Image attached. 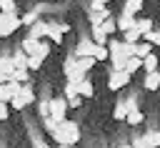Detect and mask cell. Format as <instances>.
Instances as JSON below:
<instances>
[{
    "label": "cell",
    "mask_w": 160,
    "mask_h": 148,
    "mask_svg": "<svg viewBox=\"0 0 160 148\" xmlns=\"http://www.w3.org/2000/svg\"><path fill=\"white\" fill-rule=\"evenodd\" d=\"M50 135L55 138L58 145H75V143L80 140V128H78L75 120H62V123L55 125V130H52Z\"/></svg>",
    "instance_id": "1"
},
{
    "label": "cell",
    "mask_w": 160,
    "mask_h": 148,
    "mask_svg": "<svg viewBox=\"0 0 160 148\" xmlns=\"http://www.w3.org/2000/svg\"><path fill=\"white\" fill-rule=\"evenodd\" d=\"M108 50H110V70H115V73H120V70H125V63H128V55H125V50H122V43L120 40H108Z\"/></svg>",
    "instance_id": "2"
},
{
    "label": "cell",
    "mask_w": 160,
    "mask_h": 148,
    "mask_svg": "<svg viewBox=\"0 0 160 148\" xmlns=\"http://www.w3.org/2000/svg\"><path fill=\"white\" fill-rule=\"evenodd\" d=\"M20 48L28 53V55H40L42 60L48 58V53H50V45H48V40H35V38H25L22 43H20Z\"/></svg>",
    "instance_id": "3"
},
{
    "label": "cell",
    "mask_w": 160,
    "mask_h": 148,
    "mask_svg": "<svg viewBox=\"0 0 160 148\" xmlns=\"http://www.w3.org/2000/svg\"><path fill=\"white\" fill-rule=\"evenodd\" d=\"M20 25H22V20H20L18 13H0V38L12 35Z\"/></svg>",
    "instance_id": "4"
},
{
    "label": "cell",
    "mask_w": 160,
    "mask_h": 148,
    "mask_svg": "<svg viewBox=\"0 0 160 148\" xmlns=\"http://www.w3.org/2000/svg\"><path fill=\"white\" fill-rule=\"evenodd\" d=\"M68 100H65V95L62 98H52L50 100V118L55 120V123H62V120H68L65 118V113H68Z\"/></svg>",
    "instance_id": "5"
},
{
    "label": "cell",
    "mask_w": 160,
    "mask_h": 148,
    "mask_svg": "<svg viewBox=\"0 0 160 148\" xmlns=\"http://www.w3.org/2000/svg\"><path fill=\"white\" fill-rule=\"evenodd\" d=\"M130 73L128 70H120V73H115V70H110V78H108V88L110 90H122L125 85H130Z\"/></svg>",
    "instance_id": "6"
},
{
    "label": "cell",
    "mask_w": 160,
    "mask_h": 148,
    "mask_svg": "<svg viewBox=\"0 0 160 148\" xmlns=\"http://www.w3.org/2000/svg\"><path fill=\"white\" fill-rule=\"evenodd\" d=\"M95 43H92V38H80L78 40V45H75V58H90V55H95Z\"/></svg>",
    "instance_id": "7"
},
{
    "label": "cell",
    "mask_w": 160,
    "mask_h": 148,
    "mask_svg": "<svg viewBox=\"0 0 160 148\" xmlns=\"http://www.w3.org/2000/svg\"><path fill=\"white\" fill-rule=\"evenodd\" d=\"M48 33H50V23H45V20H38L30 25V38H35V40H45Z\"/></svg>",
    "instance_id": "8"
},
{
    "label": "cell",
    "mask_w": 160,
    "mask_h": 148,
    "mask_svg": "<svg viewBox=\"0 0 160 148\" xmlns=\"http://www.w3.org/2000/svg\"><path fill=\"white\" fill-rule=\"evenodd\" d=\"M70 30V25L68 23H50V33H48V38L52 40V43H60L62 40V35Z\"/></svg>",
    "instance_id": "9"
},
{
    "label": "cell",
    "mask_w": 160,
    "mask_h": 148,
    "mask_svg": "<svg viewBox=\"0 0 160 148\" xmlns=\"http://www.w3.org/2000/svg\"><path fill=\"white\" fill-rule=\"evenodd\" d=\"M135 25H138V18H135V15L120 13V18H118V30H120V33H128V30L135 28Z\"/></svg>",
    "instance_id": "10"
},
{
    "label": "cell",
    "mask_w": 160,
    "mask_h": 148,
    "mask_svg": "<svg viewBox=\"0 0 160 148\" xmlns=\"http://www.w3.org/2000/svg\"><path fill=\"white\" fill-rule=\"evenodd\" d=\"M90 38H92V43H95V45H108V40H110L100 25H90Z\"/></svg>",
    "instance_id": "11"
},
{
    "label": "cell",
    "mask_w": 160,
    "mask_h": 148,
    "mask_svg": "<svg viewBox=\"0 0 160 148\" xmlns=\"http://www.w3.org/2000/svg\"><path fill=\"white\" fill-rule=\"evenodd\" d=\"M105 20H110V10H90V25H102Z\"/></svg>",
    "instance_id": "12"
},
{
    "label": "cell",
    "mask_w": 160,
    "mask_h": 148,
    "mask_svg": "<svg viewBox=\"0 0 160 148\" xmlns=\"http://www.w3.org/2000/svg\"><path fill=\"white\" fill-rule=\"evenodd\" d=\"M142 85H145V90H158V88H160V70L148 73L145 80H142Z\"/></svg>",
    "instance_id": "13"
},
{
    "label": "cell",
    "mask_w": 160,
    "mask_h": 148,
    "mask_svg": "<svg viewBox=\"0 0 160 148\" xmlns=\"http://www.w3.org/2000/svg\"><path fill=\"white\" fill-rule=\"evenodd\" d=\"M148 55H152V45L148 43V40H140L138 45H135V58H148Z\"/></svg>",
    "instance_id": "14"
},
{
    "label": "cell",
    "mask_w": 160,
    "mask_h": 148,
    "mask_svg": "<svg viewBox=\"0 0 160 148\" xmlns=\"http://www.w3.org/2000/svg\"><path fill=\"white\" fill-rule=\"evenodd\" d=\"M28 53L22 50V48H18L15 53H12V63H15V68H28Z\"/></svg>",
    "instance_id": "15"
},
{
    "label": "cell",
    "mask_w": 160,
    "mask_h": 148,
    "mask_svg": "<svg viewBox=\"0 0 160 148\" xmlns=\"http://www.w3.org/2000/svg\"><path fill=\"white\" fill-rule=\"evenodd\" d=\"M158 65H160V58H158V55H148V58H142V68H145V73H155Z\"/></svg>",
    "instance_id": "16"
},
{
    "label": "cell",
    "mask_w": 160,
    "mask_h": 148,
    "mask_svg": "<svg viewBox=\"0 0 160 148\" xmlns=\"http://www.w3.org/2000/svg\"><path fill=\"white\" fill-rule=\"evenodd\" d=\"M8 80H15V83H28V68H15L10 75H8Z\"/></svg>",
    "instance_id": "17"
},
{
    "label": "cell",
    "mask_w": 160,
    "mask_h": 148,
    "mask_svg": "<svg viewBox=\"0 0 160 148\" xmlns=\"http://www.w3.org/2000/svg\"><path fill=\"white\" fill-rule=\"evenodd\" d=\"M128 113H130V108H128V103H115V110H112V118L115 120H125L128 118Z\"/></svg>",
    "instance_id": "18"
},
{
    "label": "cell",
    "mask_w": 160,
    "mask_h": 148,
    "mask_svg": "<svg viewBox=\"0 0 160 148\" xmlns=\"http://www.w3.org/2000/svg\"><path fill=\"white\" fill-rule=\"evenodd\" d=\"M142 120H145V115H142V110H140V108L130 110V113H128V118H125V123H128V125H140Z\"/></svg>",
    "instance_id": "19"
},
{
    "label": "cell",
    "mask_w": 160,
    "mask_h": 148,
    "mask_svg": "<svg viewBox=\"0 0 160 148\" xmlns=\"http://www.w3.org/2000/svg\"><path fill=\"white\" fill-rule=\"evenodd\" d=\"M142 10V0H125L122 5V13H130V15H138Z\"/></svg>",
    "instance_id": "20"
},
{
    "label": "cell",
    "mask_w": 160,
    "mask_h": 148,
    "mask_svg": "<svg viewBox=\"0 0 160 148\" xmlns=\"http://www.w3.org/2000/svg\"><path fill=\"white\" fill-rule=\"evenodd\" d=\"M138 30L142 33V38L148 35V33H152L155 28H152V20L150 18H138Z\"/></svg>",
    "instance_id": "21"
},
{
    "label": "cell",
    "mask_w": 160,
    "mask_h": 148,
    "mask_svg": "<svg viewBox=\"0 0 160 148\" xmlns=\"http://www.w3.org/2000/svg\"><path fill=\"white\" fill-rule=\"evenodd\" d=\"M78 93H80V98H92V95H95V88H92L90 80H85V83L78 85Z\"/></svg>",
    "instance_id": "22"
},
{
    "label": "cell",
    "mask_w": 160,
    "mask_h": 148,
    "mask_svg": "<svg viewBox=\"0 0 160 148\" xmlns=\"http://www.w3.org/2000/svg\"><path fill=\"white\" fill-rule=\"evenodd\" d=\"M0 70H2L5 75H10V73L15 70V63H12V55H2V58H0Z\"/></svg>",
    "instance_id": "23"
},
{
    "label": "cell",
    "mask_w": 160,
    "mask_h": 148,
    "mask_svg": "<svg viewBox=\"0 0 160 148\" xmlns=\"http://www.w3.org/2000/svg\"><path fill=\"white\" fill-rule=\"evenodd\" d=\"M122 38H125V43H140L142 33H140V30H138V25H135V28H130L128 33H122Z\"/></svg>",
    "instance_id": "24"
},
{
    "label": "cell",
    "mask_w": 160,
    "mask_h": 148,
    "mask_svg": "<svg viewBox=\"0 0 160 148\" xmlns=\"http://www.w3.org/2000/svg\"><path fill=\"white\" fill-rule=\"evenodd\" d=\"M20 98L25 100V105H32V103H35V93H32V88H30L28 83L22 85V93H20Z\"/></svg>",
    "instance_id": "25"
},
{
    "label": "cell",
    "mask_w": 160,
    "mask_h": 148,
    "mask_svg": "<svg viewBox=\"0 0 160 148\" xmlns=\"http://www.w3.org/2000/svg\"><path fill=\"white\" fill-rule=\"evenodd\" d=\"M100 28H102V30H105V35L110 38V35H115V33H118V20H112V18H110V20H105Z\"/></svg>",
    "instance_id": "26"
},
{
    "label": "cell",
    "mask_w": 160,
    "mask_h": 148,
    "mask_svg": "<svg viewBox=\"0 0 160 148\" xmlns=\"http://www.w3.org/2000/svg\"><path fill=\"white\" fill-rule=\"evenodd\" d=\"M92 58H95L98 63H100V60H110V50H108V45H98V48H95V55H92Z\"/></svg>",
    "instance_id": "27"
},
{
    "label": "cell",
    "mask_w": 160,
    "mask_h": 148,
    "mask_svg": "<svg viewBox=\"0 0 160 148\" xmlns=\"http://www.w3.org/2000/svg\"><path fill=\"white\" fill-rule=\"evenodd\" d=\"M95 63H98V60H95L92 55H90V58H78V68H80V70H85V73H88V70H92V65H95Z\"/></svg>",
    "instance_id": "28"
},
{
    "label": "cell",
    "mask_w": 160,
    "mask_h": 148,
    "mask_svg": "<svg viewBox=\"0 0 160 148\" xmlns=\"http://www.w3.org/2000/svg\"><path fill=\"white\" fill-rule=\"evenodd\" d=\"M140 68H142V60H140V58H128V63H125V70H128L130 75H132L135 70H140Z\"/></svg>",
    "instance_id": "29"
},
{
    "label": "cell",
    "mask_w": 160,
    "mask_h": 148,
    "mask_svg": "<svg viewBox=\"0 0 160 148\" xmlns=\"http://www.w3.org/2000/svg\"><path fill=\"white\" fill-rule=\"evenodd\" d=\"M38 68H42V58L40 55H30L28 58V70H38Z\"/></svg>",
    "instance_id": "30"
},
{
    "label": "cell",
    "mask_w": 160,
    "mask_h": 148,
    "mask_svg": "<svg viewBox=\"0 0 160 148\" xmlns=\"http://www.w3.org/2000/svg\"><path fill=\"white\" fill-rule=\"evenodd\" d=\"M80 93H78V85L75 83H65V100H70V98H78Z\"/></svg>",
    "instance_id": "31"
},
{
    "label": "cell",
    "mask_w": 160,
    "mask_h": 148,
    "mask_svg": "<svg viewBox=\"0 0 160 148\" xmlns=\"http://www.w3.org/2000/svg\"><path fill=\"white\" fill-rule=\"evenodd\" d=\"M145 138L152 143V148H160V130H148Z\"/></svg>",
    "instance_id": "32"
},
{
    "label": "cell",
    "mask_w": 160,
    "mask_h": 148,
    "mask_svg": "<svg viewBox=\"0 0 160 148\" xmlns=\"http://www.w3.org/2000/svg\"><path fill=\"white\" fill-rule=\"evenodd\" d=\"M15 95L8 90V85H0V103H5V105H10V100H12Z\"/></svg>",
    "instance_id": "33"
},
{
    "label": "cell",
    "mask_w": 160,
    "mask_h": 148,
    "mask_svg": "<svg viewBox=\"0 0 160 148\" xmlns=\"http://www.w3.org/2000/svg\"><path fill=\"white\" fill-rule=\"evenodd\" d=\"M38 113H40V118L45 120V118H50V100H42L40 105H38Z\"/></svg>",
    "instance_id": "34"
},
{
    "label": "cell",
    "mask_w": 160,
    "mask_h": 148,
    "mask_svg": "<svg viewBox=\"0 0 160 148\" xmlns=\"http://www.w3.org/2000/svg\"><path fill=\"white\" fill-rule=\"evenodd\" d=\"M0 13H18L15 10V0H0Z\"/></svg>",
    "instance_id": "35"
},
{
    "label": "cell",
    "mask_w": 160,
    "mask_h": 148,
    "mask_svg": "<svg viewBox=\"0 0 160 148\" xmlns=\"http://www.w3.org/2000/svg\"><path fill=\"white\" fill-rule=\"evenodd\" d=\"M5 85H8V90H10L12 95H20V93H22V83H15V80H8Z\"/></svg>",
    "instance_id": "36"
},
{
    "label": "cell",
    "mask_w": 160,
    "mask_h": 148,
    "mask_svg": "<svg viewBox=\"0 0 160 148\" xmlns=\"http://www.w3.org/2000/svg\"><path fill=\"white\" fill-rule=\"evenodd\" d=\"M132 148H152V143H150L145 135H140V138H135V140H132Z\"/></svg>",
    "instance_id": "37"
},
{
    "label": "cell",
    "mask_w": 160,
    "mask_h": 148,
    "mask_svg": "<svg viewBox=\"0 0 160 148\" xmlns=\"http://www.w3.org/2000/svg\"><path fill=\"white\" fill-rule=\"evenodd\" d=\"M145 40H148L150 45H160V30H152V33H148V35H145Z\"/></svg>",
    "instance_id": "38"
},
{
    "label": "cell",
    "mask_w": 160,
    "mask_h": 148,
    "mask_svg": "<svg viewBox=\"0 0 160 148\" xmlns=\"http://www.w3.org/2000/svg\"><path fill=\"white\" fill-rule=\"evenodd\" d=\"M10 108H15V110H22V108H25V100H22L20 95H15V98L10 100Z\"/></svg>",
    "instance_id": "39"
},
{
    "label": "cell",
    "mask_w": 160,
    "mask_h": 148,
    "mask_svg": "<svg viewBox=\"0 0 160 148\" xmlns=\"http://www.w3.org/2000/svg\"><path fill=\"white\" fill-rule=\"evenodd\" d=\"M108 0H90V10H105Z\"/></svg>",
    "instance_id": "40"
},
{
    "label": "cell",
    "mask_w": 160,
    "mask_h": 148,
    "mask_svg": "<svg viewBox=\"0 0 160 148\" xmlns=\"http://www.w3.org/2000/svg\"><path fill=\"white\" fill-rule=\"evenodd\" d=\"M80 103H82V98H80V95H78V98H70V100H68V105H70V108H80Z\"/></svg>",
    "instance_id": "41"
},
{
    "label": "cell",
    "mask_w": 160,
    "mask_h": 148,
    "mask_svg": "<svg viewBox=\"0 0 160 148\" xmlns=\"http://www.w3.org/2000/svg\"><path fill=\"white\" fill-rule=\"evenodd\" d=\"M0 120H8V105L0 103Z\"/></svg>",
    "instance_id": "42"
},
{
    "label": "cell",
    "mask_w": 160,
    "mask_h": 148,
    "mask_svg": "<svg viewBox=\"0 0 160 148\" xmlns=\"http://www.w3.org/2000/svg\"><path fill=\"white\" fill-rule=\"evenodd\" d=\"M28 23H38L35 15H25V18H22V25H28Z\"/></svg>",
    "instance_id": "43"
},
{
    "label": "cell",
    "mask_w": 160,
    "mask_h": 148,
    "mask_svg": "<svg viewBox=\"0 0 160 148\" xmlns=\"http://www.w3.org/2000/svg\"><path fill=\"white\" fill-rule=\"evenodd\" d=\"M35 148H50V145H48L45 140H35Z\"/></svg>",
    "instance_id": "44"
},
{
    "label": "cell",
    "mask_w": 160,
    "mask_h": 148,
    "mask_svg": "<svg viewBox=\"0 0 160 148\" xmlns=\"http://www.w3.org/2000/svg\"><path fill=\"white\" fill-rule=\"evenodd\" d=\"M5 83H8V75H5L2 70H0V85H5Z\"/></svg>",
    "instance_id": "45"
},
{
    "label": "cell",
    "mask_w": 160,
    "mask_h": 148,
    "mask_svg": "<svg viewBox=\"0 0 160 148\" xmlns=\"http://www.w3.org/2000/svg\"><path fill=\"white\" fill-rule=\"evenodd\" d=\"M120 148H132V143H130V145H120Z\"/></svg>",
    "instance_id": "46"
},
{
    "label": "cell",
    "mask_w": 160,
    "mask_h": 148,
    "mask_svg": "<svg viewBox=\"0 0 160 148\" xmlns=\"http://www.w3.org/2000/svg\"><path fill=\"white\" fill-rule=\"evenodd\" d=\"M58 148H70V145H58Z\"/></svg>",
    "instance_id": "47"
},
{
    "label": "cell",
    "mask_w": 160,
    "mask_h": 148,
    "mask_svg": "<svg viewBox=\"0 0 160 148\" xmlns=\"http://www.w3.org/2000/svg\"><path fill=\"white\" fill-rule=\"evenodd\" d=\"M108 3H110V0H108Z\"/></svg>",
    "instance_id": "48"
}]
</instances>
